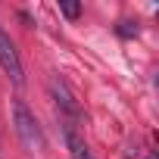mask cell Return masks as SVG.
<instances>
[{"mask_svg":"<svg viewBox=\"0 0 159 159\" xmlns=\"http://www.w3.org/2000/svg\"><path fill=\"white\" fill-rule=\"evenodd\" d=\"M147 159H156V156H153V153H150V156H147Z\"/></svg>","mask_w":159,"mask_h":159,"instance_id":"obj_5","label":"cell"},{"mask_svg":"<svg viewBox=\"0 0 159 159\" xmlns=\"http://www.w3.org/2000/svg\"><path fill=\"white\" fill-rule=\"evenodd\" d=\"M0 66H3V72L10 75L13 84H22L25 75H22V62H19V53H16V44L10 41V34L0 28Z\"/></svg>","mask_w":159,"mask_h":159,"instance_id":"obj_2","label":"cell"},{"mask_svg":"<svg viewBox=\"0 0 159 159\" xmlns=\"http://www.w3.org/2000/svg\"><path fill=\"white\" fill-rule=\"evenodd\" d=\"M13 125H16V134L25 143V150H31V153L44 150V143H47L44 140V128H41V122L34 119V112L22 100H13Z\"/></svg>","mask_w":159,"mask_h":159,"instance_id":"obj_1","label":"cell"},{"mask_svg":"<svg viewBox=\"0 0 159 159\" xmlns=\"http://www.w3.org/2000/svg\"><path fill=\"white\" fill-rule=\"evenodd\" d=\"M62 137H66V150H69V156H72V159H97V156L91 153L88 140L78 134V128H75V125H62Z\"/></svg>","mask_w":159,"mask_h":159,"instance_id":"obj_3","label":"cell"},{"mask_svg":"<svg viewBox=\"0 0 159 159\" xmlns=\"http://www.w3.org/2000/svg\"><path fill=\"white\" fill-rule=\"evenodd\" d=\"M59 13L66 19H78V13H81V3H59Z\"/></svg>","mask_w":159,"mask_h":159,"instance_id":"obj_4","label":"cell"}]
</instances>
